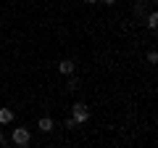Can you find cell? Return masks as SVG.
<instances>
[{"instance_id": "obj_1", "label": "cell", "mask_w": 158, "mask_h": 148, "mask_svg": "<svg viewBox=\"0 0 158 148\" xmlns=\"http://www.w3.org/2000/svg\"><path fill=\"white\" fill-rule=\"evenodd\" d=\"M77 124H82V122H87L90 119V111H87V106L85 103H74V116H71Z\"/></svg>"}, {"instance_id": "obj_2", "label": "cell", "mask_w": 158, "mask_h": 148, "mask_svg": "<svg viewBox=\"0 0 158 148\" xmlns=\"http://www.w3.org/2000/svg\"><path fill=\"white\" fill-rule=\"evenodd\" d=\"M11 140L16 143V146H29V130H24V127H19V130H13V135H11Z\"/></svg>"}, {"instance_id": "obj_3", "label": "cell", "mask_w": 158, "mask_h": 148, "mask_svg": "<svg viewBox=\"0 0 158 148\" xmlns=\"http://www.w3.org/2000/svg\"><path fill=\"white\" fill-rule=\"evenodd\" d=\"M58 72H61V74H74V61H69V58L61 61V63H58Z\"/></svg>"}, {"instance_id": "obj_4", "label": "cell", "mask_w": 158, "mask_h": 148, "mask_svg": "<svg viewBox=\"0 0 158 148\" xmlns=\"http://www.w3.org/2000/svg\"><path fill=\"white\" fill-rule=\"evenodd\" d=\"M40 130H42V132H50L53 130V119H50V116H42V119H40Z\"/></svg>"}, {"instance_id": "obj_5", "label": "cell", "mask_w": 158, "mask_h": 148, "mask_svg": "<svg viewBox=\"0 0 158 148\" xmlns=\"http://www.w3.org/2000/svg\"><path fill=\"white\" fill-rule=\"evenodd\" d=\"M11 119H13V111H11V108H0V122H3V124H8Z\"/></svg>"}, {"instance_id": "obj_6", "label": "cell", "mask_w": 158, "mask_h": 148, "mask_svg": "<svg viewBox=\"0 0 158 148\" xmlns=\"http://www.w3.org/2000/svg\"><path fill=\"white\" fill-rule=\"evenodd\" d=\"M79 87V80L77 77H69V82H66V90H77Z\"/></svg>"}, {"instance_id": "obj_7", "label": "cell", "mask_w": 158, "mask_h": 148, "mask_svg": "<svg viewBox=\"0 0 158 148\" xmlns=\"http://www.w3.org/2000/svg\"><path fill=\"white\" fill-rule=\"evenodd\" d=\"M148 27H150V29L158 27V13H150V16H148Z\"/></svg>"}, {"instance_id": "obj_8", "label": "cell", "mask_w": 158, "mask_h": 148, "mask_svg": "<svg viewBox=\"0 0 158 148\" xmlns=\"http://www.w3.org/2000/svg\"><path fill=\"white\" fill-rule=\"evenodd\" d=\"M148 61H150V63H158V53L150 50V53H148Z\"/></svg>"}, {"instance_id": "obj_9", "label": "cell", "mask_w": 158, "mask_h": 148, "mask_svg": "<svg viewBox=\"0 0 158 148\" xmlns=\"http://www.w3.org/2000/svg\"><path fill=\"white\" fill-rule=\"evenodd\" d=\"M103 6H113V0H103Z\"/></svg>"}, {"instance_id": "obj_10", "label": "cell", "mask_w": 158, "mask_h": 148, "mask_svg": "<svg viewBox=\"0 0 158 148\" xmlns=\"http://www.w3.org/2000/svg\"><path fill=\"white\" fill-rule=\"evenodd\" d=\"M85 3H98V0H85Z\"/></svg>"}]
</instances>
